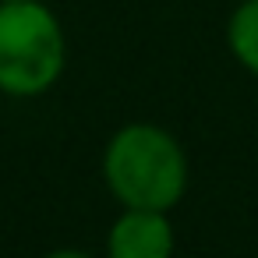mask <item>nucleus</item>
<instances>
[{"label":"nucleus","mask_w":258,"mask_h":258,"mask_svg":"<svg viewBox=\"0 0 258 258\" xmlns=\"http://www.w3.org/2000/svg\"><path fill=\"white\" fill-rule=\"evenodd\" d=\"M106 184L127 209H152L163 212L184 195L187 163L180 145L152 127V124H127L113 135L106 159Z\"/></svg>","instance_id":"obj_1"},{"label":"nucleus","mask_w":258,"mask_h":258,"mask_svg":"<svg viewBox=\"0 0 258 258\" xmlns=\"http://www.w3.org/2000/svg\"><path fill=\"white\" fill-rule=\"evenodd\" d=\"M64 68V36L39 0L0 4V89L8 96L46 92Z\"/></svg>","instance_id":"obj_2"},{"label":"nucleus","mask_w":258,"mask_h":258,"mask_svg":"<svg viewBox=\"0 0 258 258\" xmlns=\"http://www.w3.org/2000/svg\"><path fill=\"white\" fill-rule=\"evenodd\" d=\"M173 230L163 212L131 209L110 230V258H170Z\"/></svg>","instance_id":"obj_3"},{"label":"nucleus","mask_w":258,"mask_h":258,"mask_svg":"<svg viewBox=\"0 0 258 258\" xmlns=\"http://www.w3.org/2000/svg\"><path fill=\"white\" fill-rule=\"evenodd\" d=\"M226 39H230L233 57L251 75H258V0H244V4L233 11L230 29H226Z\"/></svg>","instance_id":"obj_4"},{"label":"nucleus","mask_w":258,"mask_h":258,"mask_svg":"<svg viewBox=\"0 0 258 258\" xmlns=\"http://www.w3.org/2000/svg\"><path fill=\"white\" fill-rule=\"evenodd\" d=\"M50 258H89V254H82V251H57V254H50Z\"/></svg>","instance_id":"obj_5"}]
</instances>
